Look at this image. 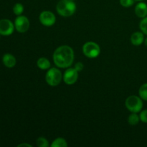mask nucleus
I'll list each match as a JSON object with an SVG mask.
<instances>
[{"label": "nucleus", "instance_id": "nucleus-24", "mask_svg": "<svg viewBox=\"0 0 147 147\" xmlns=\"http://www.w3.org/2000/svg\"><path fill=\"white\" fill-rule=\"evenodd\" d=\"M144 45L147 47V37L146 38H145V40H144Z\"/></svg>", "mask_w": 147, "mask_h": 147}, {"label": "nucleus", "instance_id": "nucleus-20", "mask_svg": "<svg viewBox=\"0 0 147 147\" xmlns=\"http://www.w3.org/2000/svg\"><path fill=\"white\" fill-rule=\"evenodd\" d=\"M135 0H120V4L123 7H130L134 4Z\"/></svg>", "mask_w": 147, "mask_h": 147}, {"label": "nucleus", "instance_id": "nucleus-19", "mask_svg": "<svg viewBox=\"0 0 147 147\" xmlns=\"http://www.w3.org/2000/svg\"><path fill=\"white\" fill-rule=\"evenodd\" d=\"M139 28L144 34L147 35V16L141 20L139 23Z\"/></svg>", "mask_w": 147, "mask_h": 147}, {"label": "nucleus", "instance_id": "nucleus-1", "mask_svg": "<svg viewBox=\"0 0 147 147\" xmlns=\"http://www.w3.org/2000/svg\"><path fill=\"white\" fill-rule=\"evenodd\" d=\"M53 57L57 67L60 68H68L74 61V51L68 45L60 46L55 50Z\"/></svg>", "mask_w": 147, "mask_h": 147}, {"label": "nucleus", "instance_id": "nucleus-8", "mask_svg": "<svg viewBox=\"0 0 147 147\" xmlns=\"http://www.w3.org/2000/svg\"><path fill=\"white\" fill-rule=\"evenodd\" d=\"M78 78V72L74 67H68L64 73L63 80L65 83L69 86L75 84Z\"/></svg>", "mask_w": 147, "mask_h": 147}, {"label": "nucleus", "instance_id": "nucleus-2", "mask_svg": "<svg viewBox=\"0 0 147 147\" xmlns=\"http://www.w3.org/2000/svg\"><path fill=\"white\" fill-rule=\"evenodd\" d=\"M76 4L72 0H60L56 6V10L60 16L68 17L73 15L76 11Z\"/></svg>", "mask_w": 147, "mask_h": 147}, {"label": "nucleus", "instance_id": "nucleus-27", "mask_svg": "<svg viewBox=\"0 0 147 147\" xmlns=\"http://www.w3.org/2000/svg\"><path fill=\"white\" fill-rule=\"evenodd\" d=\"M0 35H1V34H0Z\"/></svg>", "mask_w": 147, "mask_h": 147}, {"label": "nucleus", "instance_id": "nucleus-3", "mask_svg": "<svg viewBox=\"0 0 147 147\" xmlns=\"http://www.w3.org/2000/svg\"><path fill=\"white\" fill-rule=\"evenodd\" d=\"M63 75L57 67H51L49 69L45 75V80L50 86H57L61 83Z\"/></svg>", "mask_w": 147, "mask_h": 147}, {"label": "nucleus", "instance_id": "nucleus-7", "mask_svg": "<svg viewBox=\"0 0 147 147\" xmlns=\"http://www.w3.org/2000/svg\"><path fill=\"white\" fill-rule=\"evenodd\" d=\"M40 23L45 27H51L56 22V17L52 11H43L40 13L39 17Z\"/></svg>", "mask_w": 147, "mask_h": 147}, {"label": "nucleus", "instance_id": "nucleus-6", "mask_svg": "<svg viewBox=\"0 0 147 147\" xmlns=\"http://www.w3.org/2000/svg\"><path fill=\"white\" fill-rule=\"evenodd\" d=\"M14 27L20 33H24L30 28V21L25 16H17L14 20Z\"/></svg>", "mask_w": 147, "mask_h": 147}, {"label": "nucleus", "instance_id": "nucleus-23", "mask_svg": "<svg viewBox=\"0 0 147 147\" xmlns=\"http://www.w3.org/2000/svg\"><path fill=\"white\" fill-rule=\"evenodd\" d=\"M18 147H21V146H27V147H32V146L30 144H26V143H23V144H19Z\"/></svg>", "mask_w": 147, "mask_h": 147}, {"label": "nucleus", "instance_id": "nucleus-17", "mask_svg": "<svg viewBox=\"0 0 147 147\" xmlns=\"http://www.w3.org/2000/svg\"><path fill=\"white\" fill-rule=\"evenodd\" d=\"M23 11H24V6L21 3H17L14 4V6L13 7V12L15 15H22Z\"/></svg>", "mask_w": 147, "mask_h": 147}, {"label": "nucleus", "instance_id": "nucleus-10", "mask_svg": "<svg viewBox=\"0 0 147 147\" xmlns=\"http://www.w3.org/2000/svg\"><path fill=\"white\" fill-rule=\"evenodd\" d=\"M135 14L139 18H144L147 16V4L143 1H139L135 7Z\"/></svg>", "mask_w": 147, "mask_h": 147}, {"label": "nucleus", "instance_id": "nucleus-22", "mask_svg": "<svg viewBox=\"0 0 147 147\" xmlns=\"http://www.w3.org/2000/svg\"><path fill=\"white\" fill-rule=\"evenodd\" d=\"M74 68L77 70L78 72H80L84 69V65H83V63L81 62H78V63H76L74 66Z\"/></svg>", "mask_w": 147, "mask_h": 147}, {"label": "nucleus", "instance_id": "nucleus-4", "mask_svg": "<svg viewBox=\"0 0 147 147\" xmlns=\"http://www.w3.org/2000/svg\"><path fill=\"white\" fill-rule=\"evenodd\" d=\"M125 106L131 113H139L143 109V100L140 96H130L126 98Z\"/></svg>", "mask_w": 147, "mask_h": 147}, {"label": "nucleus", "instance_id": "nucleus-9", "mask_svg": "<svg viewBox=\"0 0 147 147\" xmlns=\"http://www.w3.org/2000/svg\"><path fill=\"white\" fill-rule=\"evenodd\" d=\"M15 29L14 24L7 19L0 20V34L3 36H9L14 32Z\"/></svg>", "mask_w": 147, "mask_h": 147}, {"label": "nucleus", "instance_id": "nucleus-14", "mask_svg": "<svg viewBox=\"0 0 147 147\" xmlns=\"http://www.w3.org/2000/svg\"><path fill=\"white\" fill-rule=\"evenodd\" d=\"M140 121V117L137 113H132L129 115L128 118V122L131 126H136Z\"/></svg>", "mask_w": 147, "mask_h": 147}, {"label": "nucleus", "instance_id": "nucleus-25", "mask_svg": "<svg viewBox=\"0 0 147 147\" xmlns=\"http://www.w3.org/2000/svg\"><path fill=\"white\" fill-rule=\"evenodd\" d=\"M135 1H143V0H135Z\"/></svg>", "mask_w": 147, "mask_h": 147}, {"label": "nucleus", "instance_id": "nucleus-15", "mask_svg": "<svg viewBox=\"0 0 147 147\" xmlns=\"http://www.w3.org/2000/svg\"><path fill=\"white\" fill-rule=\"evenodd\" d=\"M67 146V142L63 138H57L51 144L52 147H66Z\"/></svg>", "mask_w": 147, "mask_h": 147}, {"label": "nucleus", "instance_id": "nucleus-11", "mask_svg": "<svg viewBox=\"0 0 147 147\" xmlns=\"http://www.w3.org/2000/svg\"><path fill=\"white\" fill-rule=\"evenodd\" d=\"M144 34L141 32H135L131 36V42L134 46H140L144 42Z\"/></svg>", "mask_w": 147, "mask_h": 147}, {"label": "nucleus", "instance_id": "nucleus-18", "mask_svg": "<svg viewBox=\"0 0 147 147\" xmlns=\"http://www.w3.org/2000/svg\"><path fill=\"white\" fill-rule=\"evenodd\" d=\"M36 144L38 147H48L50 146L47 139L42 136L37 138V141H36Z\"/></svg>", "mask_w": 147, "mask_h": 147}, {"label": "nucleus", "instance_id": "nucleus-5", "mask_svg": "<svg viewBox=\"0 0 147 147\" xmlns=\"http://www.w3.org/2000/svg\"><path fill=\"white\" fill-rule=\"evenodd\" d=\"M83 53L88 58H96L100 53V47L94 42H87L83 46Z\"/></svg>", "mask_w": 147, "mask_h": 147}, {"label": "nucleus", "instance_id": "nucleus-16", "mask_svg": "<svg viewBox=\"0 0 147 147\" xmlns=\"http://www.w3.org/2000/svg\"><path fill=\"white\" fill-rule=\"evenodd\" d=\"M139 95L142 100L147 101V83L141 86L139 88Z\"/></svg>", "mask_w": 147, "mask_h": 147}, {"label": "nucleus", "instance_id": "nucleus-12", "mask_svg": "<svg viewBox=\"0 0 147 147\" xmlns=\"http://www.w3.org/2000/svg\"><path fill=\"white\" fill-rule=\"evenodd\" d=\"M2 63L8 68H12L17 63L15 57L10 53H6L2 57Z\"/></svg>", "mask_w": 147, "mask_h": 147}, {"label": "nucleus", "instance_id": "nucleus-13", "mask_svg": "<svg viewBox=\"0 0 147 147\" xmlns=\"http://www.w3.org/2000/svg\"><path fill=\"white\" fill-rule=\"evenodd\" d=\"M37 65L41 70H48L51 67V63L50 60L46 57H40L37 60Z\"/></svg>", "mask_w": 147, "mask_h": 147}, {"label": "nucleus", "instance_id": "nucleus-21", "mask_svg": "<svg viewBox=\"0 0 147 147\" xmlns=\"http://www.w3.org/2000/svg\"><path fill=\"white\" fill-rule=\"evenodd\" d=\"M139 117H140V121H142L144 123H147V109H145L140 112Z\"/></svg>", "mask_w": 147, "mask_h": 147}, {"label": "nucleus", "instance_id": "nucleus-26", "mask_svg": "<svg viewBox=\"0 0 147 147\" xmlns=\"http://www.w3.org/2000/svg\"><path fill=\"white\" fill-rule=\"evenodd\" d=\"M72 1H74V0H72Z\"/></svg>", "mask_w": 147, "mask_h": 147}]
</instances>
